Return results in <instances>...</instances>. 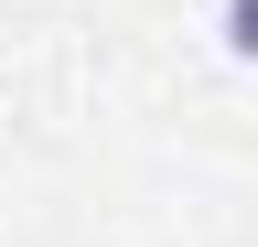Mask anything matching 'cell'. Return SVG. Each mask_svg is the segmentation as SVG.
<instances>
[{
  "label": "cell",
  "instance_id": "1",
  "mask_svg": "<svg viewBox=\"0 0 258 247\" xmlns=\"http://www.w3.org/2000/svg\"><path fill=\"white\" fill-rule=\"evenodd\" d=\"M226 54L258 65V0H226Z\"/></svg>",
  "mask_w": 258,
  "mask_h": 247
}]
</instances>
